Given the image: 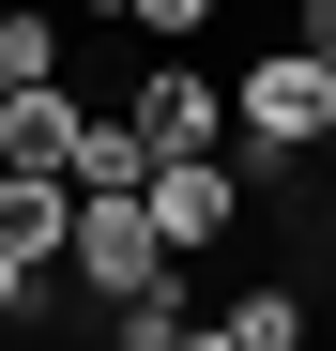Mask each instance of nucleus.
Wrapping results in <instances>:
<instances>
[{
    "label": "nucleus",
    "instance_id": "nucleus-6",
    "mask_svg": "<svg viewBox=\"0 0 336 351\" xmlns=\"http://www.w3.org/2000/svg\"><path fill=\"white\" fill-rule=\"evenodd\" d=\"M77 138H92V107L62 77H31L16 107H0V168H62V184H77Z\"/></svg>",
    "mask_w": 336,
    "mask_h": 351
},
{
    "label": "nucleus",
    "instance_id": "nucleus-12",
    "mask_svg": "<svg viewBox=\"0 0 336 351\" xmlns=\"http://www.w3.org/2000/svg\"><path fill=\"white\" fill-rule=\"evenodd\" d=\"M291 46H321V62H336V0H291Z\"/></svg>",
    "mask_w": 336,
    "mask_h": 351
},
{
    "label": "nucleus",
    "instance_id": "nucleus-2",
    "mask_svg": "<svg viewBox=\"0 0 336 351\" xmlns=\"http://www.w3.org/2000/svg\"><path fill=\"white\" fill-rule=\"evenodd\" d=\"M62 275H92V306H123V290L184 275V260H168V229H153L138 184H77V245H62Z\"/></svg>",
    "mask_w": 336,
    "mask_h": 351
},
{
    "label": "nucleus",
    "instance_id": "nucleus-5",
    "mask_svg": "<svg viewBox=\"0 0 336 351\" xmlns=\"http://www.w3.org/2000/svg\"><path fill=\"white\" fill-rule=\"evenodd\" d=\"M62 245H77V184L62 168H0V260L62 275Z\"/></svg>",
    "mask_w": 336,
    "mask_h": 351
},
{
    "label": "nucleus",
    "instance_id": "nucleus-11",
    "mask_svg": "<svg viewBox=\"0 0 336 351\" xmlns=\"http://www.w3.org/2000/svg\"><path fill=\"white\" fill-rule=\"evenodd\" d=\"M31 306H46V275H31V260H0V336H16Z\"/></svg>",
    "mask_w": 336,
    "mask_h": 351
},
{
    "label": "nucleus",
    "instance_id": "nucleus-15",
    "mask_svg": "<svg viewBox=\"0 0 336 351\" xmlns=\"http://www.w3.org/2000/svg\"><path fill=\"white\" fill-rule=\"evenodd\" d=\"M321 336H336V306H321Z\"/></svg>",
    "mask_w": 336,
    "mask_h": 351
},
{
    "label": "nucleus",
    "instance_id": "nucleus-10",
    "mask_svg": "<svg viewBox=\"0 0 336 351\" xmlns=\"http://www.w3.org/2000/svg\"><path fill=\"white\" fill-rule=\"evenodd\" d=\"M138 31H168V46H184V31H214V0H138Z\"/></svg>",
    "mask_w": 336,
    "mask_h": 351
},
{
    "label": "nucleus",
    "instance_id": "nucleus-3",
    "mask_svg": "<svg viewBox=\"0 0 336 351\" xmlns=\"http://www.w3.org/2000/svg\"><path fill=\"white\" fill-rule=\"evenodd\" d=\"M153 229H168V260H214V245H230V229H245V168L230 153H153Z\"/></svg>",
    "mask_w": 336,
    "mask_h": 351
},
{
    "label": "nucleus",
    "instance_id": "nucleus-17",
    "mask_svg": "<svg viewBox=\"0 0 336 351\" xmlns=\"http://www.w3.org/2000/svg\"><path fill=\"white\" fill-rule=\"evenodd\" d=\"M306 351H321V336H306Z\"/></svg>",
    "mask_w": 336,
    "mask_h": 351
},
{
    "label": "nucleus",
    "instance_id": "nucleus-7",
    "mask_svg": "<svg viewBox=\"0 0 336 351\" xmlns=\"http://www.w3.org/2000/svg\"><path fill=\"white\" fill-rule=\"evenodd\" d=\"M214 336H230V351H306V336H321V306H306L291 275H260V290H230V306H214Z\"/></svg>",
    "mask_w": 336,
    "mask_h": 351
},
{
    "label": "nucleus",
    "instance_id": "nucleus-4",
    "mask_svg": "<svg viewBox=\"0 0 336 351\" xmlns=\"http://www.w3.org/2000/svg\"><path fill=\"white\" fill-rule=\"evenodd\" d=\"M123 107H138L153 153H230V77H199V62H153Z\"/></svg>",
    "mask_w": 336,
    "mask_h": 351
},
{
    "label": "nucleus",
    "instance_id": "nucleus-8",
    "mask_svg": "<svg viewBox=\"0 0 336 351\" xmlns=\"http://www.w3.org/2000/svg\"><path fill=\"white\" fill-rule=\"evenodd\" d=\"M77 184H153V138H138V107H92V138H77Z\"/></svg>",
    "mask_w": 336,
    "mask_h": 351
},
{
    "label": "nucleus",
    "instance_id": "nucleus-13",
    "mask_svg": "<svg viewBox=\"0 0 336 351\" xmlns=\"http://www.w3.org/2000/svg\"><path fill=\"white\" fill-rule=\"evenodd\" d=\"M77 31H138V0H77Z\"/></svg>",
    "mask_w": 336,
    "mask_h": 351
},
{
    "label": "nucleus",
    "instance_id": "nucleus-16",
    "mask_svg": "<svg viewBox=\"0 0 336 351\" xmlns=\"http://www.w3.org/2000/svg\"><path fill=\"white\" fill-rule=\"evenodd\" d=\"M321 153H336V138H321Z\"/></svg>",
    "mask_w": 336,
    "mask_h": 351
},
{
    "label": "nucleus",
    "instance_id": "nucleus-9",
    "mask_svg": "<svg viewBox=\"0 0 336 351\" xmlns=\"http://www.w3.org/2000/svg\"><path fill=\"white\" fill-rule=\"evenodd\" d=\"M62 31H77V16H31V0H0V77H16V92H31V77H62Z\"/></svg>",
    "mask_w": 336,
    "mask_h": 351
},
{
    "label": "nucleus",
    "instance_id": "nucleus-14",
    "mask_svg": "<svg viewBox=\"0 0 336 351\" xmlns=\"http://www.w3.org/2000/svg\"><path fill=\"white\" fill-rule=\"evenodd\" d=\"M0 107H16V77H0Z\"/></svg>",
    "mask_w": 336,
    "mask_h": 351
},
{
    "label": "nucleus",
    "instance_id": "nucleus-1",
    "mask_svg": "<svg viewBox=\"0 0 336 351\" xmlns=\"http://www.w3.org/2000/svg\"><path fill=\"white\" fill-rule=\"evenodd\" d=\"M230 138H245L260 168H321V138H336V62H321V46H260V62L230 77Z\"/></svg>",
    "mask_w": 336,
    "mask_h": 351
}]
</instances>
